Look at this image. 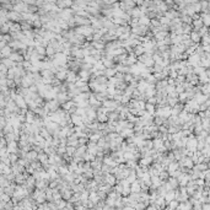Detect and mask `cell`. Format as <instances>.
<instances>
[{
  "mask_svg": "<svg viewBox=\"0 0 210 210\" xmlns=\"http://www.w3.org/2000/svg\"><path fill=\"white\" fill-rule=\"evenodd\" d=\"M132 31L134 35H144L146 32V27L145 26H135V27H133Z\"/></svg>",
  "mask_w": 210,
  "mask_h": 210,
  "instance_id": "obj_1",
  "label": "cell"
},
{
  "mask_svg": "<svg viewBox=\"0 0 210 210\" xmlns=\"http://www.w3.org/2000/svg\"><path fill=\"white\" fill-rule=\"evenodd\" d=\"M199 58H200V57H199L198 54L193 53V54L189 57V59H188V61H189V64H191V65H197L198 63H199Z\"/></svg>",
  "mask_w": 210,
  "mask_h": 210,
  "instance_id": "obj_2",
  "label": "cell"
},
{
  "mask_svg": "<svg viewBox=\"0 0 210 210\" xmlns=\"http://www.w3.org/2000/svg\"><path fill=\"white\" fill-rule=\"evenodd\" d=\"M163 198L166 199V202H167V203H170V202H172V200H174V199H176V192L170 191L168 193H166V195H165Z\"/></svg>",
  "mask_w": 210,
  "mask_h": 210,
  "instance_id": "obj_3",
  "label": "cell"
},
{
  "mask_svg": "<svg viewBox=\"0 0 210 210\" xmlns=\"http://www.w3.org/2000/svg\"><path fill=\"white\" fill-rule=\"evenodd\" d=\"M140 189H141V188H140L139 182H136V181H135V182L133 183V186L130 187V193H139Z\"/></svg>",
  "mask_w": 210,
  "mask_h": 210,
  "instance_id": "obj_4",
  "label": "cell"
},
{
  "mask_svg": "<svg viewBox=\"0 0 210 210\" xmlns=\"http://www.w3.org/2000/svg\"><path fill=\"white\" fill-rule=\"evenodd\" d=\"M138 22H139V25L141 26H146V25H149V22H150V20L148 18V17H146V16H141L140 18H139V21H138Z\"/></svg>",
  "mask_w": 210,
  "mask_h": 210,
  "instance_id": "obj_5",
  "label": "cell"
},
{
  "mask_svg": "<svg viewBox=\"0 0 210 210\" xmlns=\"http://www.w3.org/2000/svg\"><path fill=\"white\" fill-rule=\"evenodd\" d=\"M66 79H68V81H72V82H74V81H76L78 78H76V75L72 71H69L68 74H66Z\"/></svg>",
  "mask_w": 210,
  "mask_h": 210,
  "instance_id": "obj_6",
  "label": "cell"
},
{
  "mask_svg": "<svg viewBox=\"0 0 210 210\" xmlns=\"http://www.w3.org/2000/svg\"><path fill=\"white\" fill-rule=\"evenodd\" d=\"M89 199H90V202H91L92 204H95V203H97V202H98V199H100V198H98V195H97L96 193H91Z\"/></svg>",
  "mask_w": 210,
  "mask_h": 210,
  "instance_id": "obj_7",
  "label": "cell"
},
{
  "mask_svg": "<svg viewBox=\"0 0 210 210\" xmlns=\"http://www.w3.org/2000/svg\"><path fill=\"white\" fill-rule=\"evenodd\" d=\"M57 79H58V80H64V79H66V71H63V70L58 71V72H57Z\"/></svg>",
  "mask_w": 210,
  "mask_h": 210,
  "instance_id": "obj_8",
  "label": "cell"
},
{
  "mask_svg": "<svg viewBox=\"0 0 210 210\" xmlns=\"http://www.w3.org/2000/svg\"><path fill=\"white\" fill-rule=\"evenodd\" d=\"M202 37L200 36H199V33L198 32H195V31H194V32H192L191 33V39L193 41V42H198L199 39H200Z\"/></svg>",
  "mask_w": 210,
  "mask_h": 210,
  "instance_id": "obj_9",
  "label": "cell"
},
{
  "mask_svg": "<svg viewBox=\"0 0 210 210\" xmlns=\"http://www.w3.org/2000/svg\"><path fill=\"white\" fill-rule=\"evenodd\" d=\"M177 206H178V202L176 199L168 203V210H174V209H177Z\"/></svg>",
  "mask_w": 210,
  "mask_h": 210,
  "instance_id": "obj_10",
  "label": "cell"
},
{
  "mask_svg": "<svg viewBox=\"0 0 210 210\" xmlns=\"http://www.w3.org/2000/svg\"><path fill=\"white\" fill-rule=\"evenodd\" d=\"M135 49H136V50H135V54H136V55H140V54L143 55V54L145 53V50H144V47H143V46H138Z\"/></svg>",
  "mask_w": 210,
  "mask_h": 210,
  "instance_id": "obj_11",
  "label": "cell"
},
{
  "mask_svg": "<svg viewBox=\"0 0 210 210\" xmlns=\"http://www.w3.org/2000/svg\"><path fill=\"white\" fill-rule=\"evenodd\" d=\"M145 108H146V111H148V113H149V114L154 113V111H155V107H154V104H150V103L145 104Z\"/></svg>",
  "mask_w": 210,
  "mask_h": 210,
  "instance_id": "obj_12",
  "label": "cell"
},
{
  "mask_svg": "<svg viewBox=\"0 0 210 210\" xmlns=\"http://www.w3.org/2000/svg\"><path fill=\"white\" fill-rule=\"evenodd\" d=\"M193 25L198 28V27H202V25H203V22H202V17L200 18H195L194 21H193Z\"/></svg>",
  "mask_w": 210,
  "mask_h": 210,
  "instance_id": "obj_13",
  "label": "cell"
},
{
  "mask_svg": "<svg viewBox=\"0 0 210 210\" xmlns=\"http://www.w3.org/2000/svg\"><path fill=\"white\" fill-rule=\"evenodd\" d=\"M136 61V59H135V57H128L127 58V60H125V63H127V64H134V63Z\"/></svg>",
  "mask_w": 210,
  "mask_h": 210,
  "instance_id": "obj_14",
  "label": "cell"
},
{
  "mask_svg": "<svg viewBox=\"0 0 210 210\" xmlns=\"http://www.w3.org/2000/svg\"><path fill=\"white\" fill-rule=\"evenodd\" d=\"M106 181L108 182V184H114V183H115V178H114L113 176H107Z\"/></svg>",
  "mask_w": 210,
  "mask_h": 210,
  "instance_id": "obj_15",
  "label": "cell"
},
{
  "mask_svg": "<svg viewBox=\"0 0 210 210\" xmlns=\"http://www.w3.org/2000/svg\"><path fill=\"white\" fill-rule=\"evenodd\" d=\"M115 71H117V70H111V69H106V71H104V74H106L107 76H112V75H114L115 74Z\"/></svg>",
  "mask_w": 210,
  "mask_h": 210,
  "instance_id": "obj_16",
  "label": "cell"
},
{
  "mask_svg": "<svg viewBox=\"0 0 210 210\" xmlns=\"http://www.w3.org/2000/svg\"><path fill=\"white\" fill-rule=\"evenodd\" d=\"M65 150L68 151V154H69V155H72V154L75 152V148H74V146H66Z\"/></svg>",
  "mask_w": 210,
  "mask_h": 210,
  "instance_id": "obj_17",
  "label": "cell"
},
{
  "mask_svg": "<svg viewBox=\"0 0 210 210\" xmlns=\"http://www.w3.org/2000/svg\"><path fill=\"white\" fill-rule=\"evenodd\" d=\"M98 120H100V122H106V120H107V117H106L104 114H102L101 112H98Z\"/></svg>",
  "mask_w": 210,
  "mask_h": 210,
  "instance_id": "obj_18",
  "label": "cell"
},
{
  "mask_svg": "<svg viewBox=\"0 0 210 210\" xmlns=\"http://www.w3.org/2000/svg\"><path fill=\"white\" fill-rule=\"evenodd\" d=\"M59 6H63V7H65V6H70V5H72V3L71 1H63V3H57Z\"/></svg>",
  "mask_w": 210,
  "mask_h": 210,
  "instance_id": "obj_19",
  "label": "cell"
},
{
  "mask_svg": "<svg viewBox=\"0 0 210 210\" xmlns=\"http://www.w3.org/2000/svg\"><path fill=\"white\" fill-rule=\"evenodd\" d=\"M47 53L49 54V55H52V54H55V49L52 47V46H49L48 48H47Z\"/></svg>",
  "mask_w": 210,
  "mask_h": 210,
  "instance_id": "obj_20",
  "label": "cell"
},
{
  "mask_svg": "<svg viewBox=\"0 0 210 210\" xmlns=\"http://www.w3.org/2000/svg\"><path fill=\"white\" fill-rule=\"evenodd\" d=\"M71 107H72V102H68V103L63 104V108H65V109H70Z\"/></svg>",
  "mask_w": 210,
  "mask_h": 210,
  "instance_id": "obj_21",
  "label": "cell"
},
{
  "mask_svg": "<svg viewBox=\"0 0 210 210\" xmlns=\"http://www.w3.org/2000/svg\"><path fill=\"white\" fill-rule=\"evenodd\" d=\"M91 140L95 143V141H97V140H100V135L98 134H93V135H91Z\"/></svg>",
  "mask_w": 210,
  "mask_h": 210,
  "instance_id": "obj_22",
  "label": "cell"
},
{
  "mask_svg": "<svg viewBox=\"0 0 210 210\" xmlns=\"http://www.w3.org/2000/svg\"><path fill=\"white\" fill-rule=\"evenodd\" d=\"M63 197H64L65 199H69V198H70V192H68V191H64V193H63Z\"/></svg>",
  "mask_w": 210,
  "mask_h": 210,
  "instance_id": "obj_23",
  "label": "cell"
},
{
  "mask_svg": "<svg viewBox=\"0 0 210 210\" xmlns=\"http://www.w3.org/2000/svg\"><path fill=\"white\" fill-rule=\"evenodd\" d=\"M39 159H41V161H47V156L46 155H39Z\"/></svg>",
  "mask_w": 210,
  "mask_h": 210,
  "instance_id": "obj_24",
  "label": "cell"
},
{
  "mask_svg": "<svg viewBox=\"0 0 210 210\" xmlns=\"http://www.w3.org/2000/svg\"><path fill=\"white\" fill-rule=\"evenodd\" d=\"M204 210H209V205H208V204L204 205Z\"/></svg>",
  "mask_w": 210,
  "mask_h": 210,
  "instance_id": "obj_25",
  "label": "cell"
}]
</instances>
